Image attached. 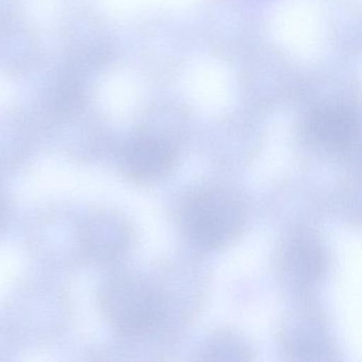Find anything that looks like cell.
Instances as JSON below:
<instances>
[{
  "instance_id": "1",
  "label": "cell",
  "mask_w": 362,
  "mask_h": 362,
  "mask_svg": "<svg viewBox=\"0 0 362 362\" xmlns=\"http://www.w3.org/2000/svg\"><path fill=\"white\" fill-rule=\"evenodd\" d=\"M99 304L112 326L129 338L151 332L165 311L164 298L158 288L132 274L110 279L101 288Z\"/></svg>"
},
{
  "instance_id": "2",
  "label": "cell",
  "mask_w": 362,
  "mask_h": 362,
  "mask_svg": "<svg viewBox=\"0 0 362 362\" xmlns=\"http://www.w3.org/2000/svg\"><path fill=\"white\" fill-rule=\"evenodd\" d=\"M185 234L205 247H219L230 243L243 226L245 211L240 201L222 188L197 190L180 209Z\"/></svg>"
},
{
  "instance_id": "3",
  "label": "cell",
  "mask_w": 362,
  "mask_h": 362,
  "mask_svg": "<svg viewBox=\"0 0 362 362\" xmlns=\"http://www.w3.org/2000/svg\"><path fill=\"white\" fill-rule=\"evenodd\" d=\"M177 158V148L169 137L150 131H137L122 141L117 163L122 175L139 183L166 175Z\"/></svg>"
},
{
  "instance_id": "4",
  "label": "cell",
  "mask_w": 362,
  "mask_h": 362,
  "mask_svg": "<svg viewBox=\"0 0 362 362\" xmlns=\"http://www.w3.org/2000/svg\"><path fill=\"white\" fill-rule=\"evenodd\" d=\"M82 259L110 266L126 256L131 232L122 218L111 211H94L80 219Z\"/></svg>"
},
{
  "instance_id": "5",
  "label": "cell",
  "mask_w": 362,
  "mask_h": 362,
  "mask_svg": "<svg viewBox=\"0 0 362 362\" xmlns=\"http://www.w3.org/2000/svg\"><path fill=\"white\" fill-rule=\"evenodd\" d=\"M303 134L315 150L332 156H345L359 145V122L353 112L345 107H324L307 117Z\"/></svg>"
},
{
  "instance_id": "6",
  "label": "cell",
  "mask_w": 362,
  "mask_h": 362,
  "mask_svg": "<svg viewBox=\"0 0 362 362\" xmlns=\"http://www.w3.org/2000/svg\"><path fill=\"white\" fill-rule=\"evenodd\" d=\"M86 76L69 62L48 76L41 98L42 117L48 127L86 112L88 101Z\"/></svg>"
},
{
  "instance_id": "7",
  "label": "cell",
  "mask_w": 362,
  "mask_h": 362,
  "mask_svg": "<svg viewBox=\"0 0 362 362\" xmlns=\"http://www.w3.org/2000/svg\"><path fill=\"white\" fill-rule=\"evenodd\" d=\"M31 234L35 251L49 262L69 264L82 259L80 247V219H71L64 214L44 216Z\"/></svg>"
},
{
  "instance_id": "8",
  "label": "cell",
  "mask_w": 362,
  "mask_h": 362,
  "mask_svg": "<svg viewBox=\"0 0 362 362\" xmlns=\"http://www.w3.org/2000/svg\"><path fill=\"white\" fill-rule=\"evenodd\" d=\"M66 62L86 75L99 69L109 58L110 46L99 20L80 16L69 26Z\"/></svg>"
},
{
  "instance_id": "9",
  "label": "cell",
  "mask_w": 362,
  "mask_h": 362,
  "mask_svg": "<svg viewBox=\"0 0 362 362\" xmlns=\"http://www.w3.org/2000/svg\"><path fill=\"white\" fill-rule=\"evenodd\" d=\"M283 262L290 281L300 286L313 285L327 270V253L317 239L300 235L292 238L286 247Z\"/></svg>"
},
{
  "instance_id": "10",
  "label": "cell",
  "mask_w": 362,
  "mask_h": 362,
  "mask_svg": "<svg viewBox=\"0 0 362 362\" xmlns=\"http://www.w3.org/2000/svg\"><path fill=\"white\" fill-rule=\"evenodd\" d=\"M37 131L22 116L0 117V177L9 175L22 166L35 144Z\"/></svg>"
},
{
  "instance_id": "11",
  "label": "cell",
  "mask_w": 362,
  "mask_h": 362,
  "mask_svg": "<svg viewBox=\"0 0 362 362\" xmlns=\"http://www.w3.org/2000/svg\"><path fill=\"white\" fill-rule=\"evenodd\" d=\"M37 54L33 33L13 14L0 18V69L18 71L26 69Z\"/></svg>"
},
{
  "instance_id": "12",
  "label": "cell",
  "mask_w": 362,
  "mask_h": 362,
  "mask_svg": "<svg viewBox=\"0 0 362 362\" xmlns=\"http://www.w3.org/2000/svg\"><path fill=\"white\" fill-rule=\"evenodd\" d=\"M288 353L296 360H328L332 349L317 332H300L288 343Z\"/></svg>"
},
{
  "instance_id": "13",
  "label": "cell",
  "mask_w": 362,
  "mask_h": 362,
  "mask_svg": "<svg viewBox=\"0 0 362 362\" xmlns=\"http://www.w3.org/2000/svg\"><path fill=\"white\" fill-rule=\"evenodd\" d=\"M206 360H250L251 351L232 337L222 336L214 339L205 349Z\"/></svg>"
},
{
  "instance_id": "14",
  "label": "cell",
  "mask_w": 362,
  "mask_h": 362,
  "mask_svg": "<svg viewBox=\"0 0 362 362\" xmlns=\"http://www.w3.org/2000/svg\"><path fill=\"white\" fill-rule=\"evenodd\" d=\"M9 220V206H8L7 199L4 196L3 192H0V233L3 232L4 228L7 226Z\"/></svg>"
},
{
  "instance_id": "15",
  "label": "cell",
  "mask_w": 362,
  "mask_h": 362,
  "mask_svg": "<svg viewBox=\"0 0 362 362\" xmlns=\"http://www.w3.org/2000/svg\"><path fill=\"white\" fill-rule=\"evenodd\" d=\"M14 3L16 0H0V18L11 16Z\"/></svg>"
}]
</instances>
